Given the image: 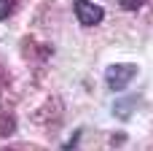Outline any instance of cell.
Masks as SVG:
<instances>
[{
	"instance_id": "cell-5",
	"label": "cell",
	"mask_w": 153,
	"mask_h": 151,
	"mask_svg": "<svg viewBox=\"0 0 153 151\" xmlns=\"http://www.w3.org/2000/svg\"><path fill=\"white\" fill-rule=\"evenodd\" d=\"M143 3H145V0H118V5H121L124 11H137V8H143Z\"/></svg>"
},
{
	"instance_id": "cell-2",
	"label": "cell",
	"mask_w": 153,
	"mask_h": 151,
	"mask_svg": "<svg viewBox=\"0 0 153 151\" xmlns=\"http://www.w3.org/2000/svg\"><path fill=\"white\" fill-rule=\"evenodd\" d=\"M75 16H78V22L83 27H94V24L102 22L105 11L97 3H91V0H75Z\"/></svg>"
},
{
	"instance_id": "cell-1",
	"label": "cell",
	"mask_w": 153,
	"mask_h": 151,
	"mask_svg": "<svg viewBox=\"0 0 153 151\" xmlns=\"http://www.w3.org/2000/svg\"><path fill=\"white\" fill-rule=\"evenodd\" d=\"M134 76H137V65H132V62H118V65H110L105 70V81H108V86L113 92L126 89Z\"/></svg>"
},
{
	"instance_id": "cell-3",
	"label": "cell",
	"mask_w": 153,
	"mask_h": 151,
	"mask_svg": "<svg viewBox=\"0 0 153 151\" xmlns=\"http://www.w3.org/2000/svg\"><path fill=\"white\" fill-rule=\"evenodd\" d=\"M13 130H16L13 116H0V135H11Z\"/></svg>"
},
{
	"instance_id": "cell-6",
	"label": "cell",
	"mask_w": 153,
	"mask_h": 151,
	"mask_svg": "<svg viewBox=\"0 0 153 151\" xmlns=\"http://www.w3.org/2000/svg\"><path fill=\"white\" fill-rule=\"evenodd\" d=\"M0 151H13V149H0Z\"/></svg>"
},
{
	"instance_id": "cell-4",
	"label": "cell",
	"mask_w": 153,
	"mask_h": 151,
	"mask_svg": "<svg viewBox=\"0 0 153 151\" xmlns=\"http://www.w3.org/2000/svg\"><path fill=\"white\" fill-rule=\"evenodd\" d=\"M13 8H16L13 0H0V19H8L13 14Z\"/></svg>"
}]
</instances>
